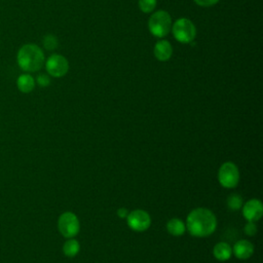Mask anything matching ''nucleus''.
Wrapping results in <instances>:
<instances>
[{
    "label": "nucleus",
    "mask_w": 263,
    "mask_h": 263,
    "mask_svg": "<svg viewBox=\"0 0 263 263\" xmlns=\"http://www.w3.org/2000/svg\"><path fill=\"white\" fill-rule=\"evenodd\" d=\"M185 226L192 236L206 237L216 230L217 219L209 209L197 208L188 214Z\"/></svg>",
    "instance_id": "f257e3e1"
},
{
    "label": "nucleus",
    "mask_w": 263,
    "mask_h": 263,
    "mask_svg": "<svg viewBox=\"0 0 263 263\" xmlns=\"http://www.w3.org/2000/svg\"><path fill=\"white\" fill-rule=\"evenodd\" d=\"M16 62L23 71L28 73L37 72L45 63L44 52L36 44H24L16 53Z\"/></svg>",
    "instance_id": "f03ea898"
},
{
    "label": "nucleus",
    "mask_w": 263,
    "mask_h": 263,
    "mask_svg": "<svg viewBox=\"0 0 263 263\" xmlns=\"http://www.w3.org/2000/svg\"><path fill=\"white\" fill-rule=\"evenodd\" d=\"M149 32L157 38L166 36L172 29V17L165 10H157L148 21Z\"/></svg>",
    "instance_id": "7ed1b4c3"
},
{
    "label": "nucleus",
    "mask_w": 263,
    "mask_h": 263,
    "mask_svg": "<svg viewBox=\"0 0 263 263\" xmlns=\"http://www.w3.org/2000/svg\"><path fill=\"white\" fill-rule=\"evenodd\" d=\"M172 32L177 41L180 43H190L194 40L196 36V28L194 24L185 17L177 20L172 25Z\"/></svg>",
    "instance_id": "20e7f679"
},
{
    "label": "nucleus",
    "mask_w": 263,
    "mask_h": 263,
    "mask_svg": "<svg viewBox=\"0 0 263 263\" xmlns=\"http://www.w3.org/2000/svg\"><path fill=\"white\" fill-rule=\"evenodd\" d=\"M218 180L224 188H235L239 182V172L237 166L230 161L224 162L219 168Z\"/></svg>",
    "instance_id": "39448f33"
},
{
    "label": "nucleus",
    "mask_w": 263,
    "mask_h": 263,
    "mask_svg": "<svg viewBox=\"0 0 263 263\" xmlns=\"http://www.w3.org/2000/svg\"><path fill=\"white\" fill-rule=\"evenodd\" d=\"M58 228L64 237L72 238L78 234L80 230V223L74 213L66 212L60 216L58 221Z\"/></svg>",
    "instance_id": "423d86ee"
},
{
    "label": "nucleus",
    "mask_w": 263,
    "mask_h": 263,
    "mask_svg": "<svg viewBox=\"0 0 263 263\" xmlns=\"http://www.w3.org/2000/svg\"><path fill=\"white\" fill-rule=\"evenodd\" d=\"M45 69L50 76L60 78L68 73L69 62L64 55L54 53L46 60Z\"/></svg>",
    "instance_id": "0eeeda50"
},
{
    "label": "nucleus",
    "mask_w": 263,
    "mask_h": 263,
    "mask_svg": "<svg viewBox=\"0 0 263 263\" xmlns=\"http://www.w3.org/2000/svg\"><path fill=\"white\" fill-rule=\"evenodd\" d=\"M126 222L132 230L142 232L150 227L151 218L147 212L143 210H135L128 213L126 217Z\"/></svg>",
    "instance_id": "6e6552de"
},
{
    "label": "nucleus",
    "mask_w": 263,
    "mask_h": 263,
    "mask_svg": "<svg viewBox=\"0 0 263 263\" xmlns=\"http://www.w3.org/2000/svg\"><path fill=\"white\" fill-rule=\"evenodd\" d=\"M263 215L262 202L257 198H252L242 204V216L247 221L257 222Z\"/></svg>",
    "instance_id": "1a4fd4ad"
},
{
    "label": "nucleus",
    "mask_w": 263,
    "mask_h": 263,
    "mask_svg": "<svg viewBox=\"0 0 263 263\" xmlns=\"http://www.w3.org/2000/svg\"><path fill=\"white\" fill-rule=\"evenodd\" d=\"M232 253L237 259L247 260L254 253V246L247 239H240L236 241L232 248Z\"/></svg>",
    "instance_id": "9d476101"
},
{
    "label": "nucleus",
    "mask_w": 263,
    "mask_h": 263,
    "mask_svg": "<svg viewBox=\"0 0 263 263\" xmlns=\"http://www.w3.org/2000/svg\"><path fill=\"white\" fill-rule=\"evenodd\" d=\"M153 53L156 60L160 62H166L173 54V46L167 40H159L154 45Z\"/></svg>",
    "instance_id": "9b49d317"
},
{
    "label": "nucleus",
    "mask_w": 263,
    "mask_h": 263,
    "mask_svg": "<svg viewBox=\"0 0 263 263\" xmlns=\"http://www.w3.org/2000/svg\"><path fill=\"white\" fill-rule=\"evenodd\" d=\"M213 255L218 261H227L232 255V248L227 242H218L213 249Z\"/></svg>",
    "instance_id": "f8f14e48"
},
{
    "label": "nucleus",
    "mask_w": 263,
    "mask_h": 263,
    "mask_svg": "<svg viewBox=\"0 0 263 263\" xmlns=\"http://www.w3.org/2000/svg\"><path fill=\"white\" fill-rule=\"evenodd\" d=\"M16 86H17L18 90L24 93L31 92L35 87V79L32 75H30L28 73L22 74L17 77Z\"/></svg>",
    "instance_id": "ddd939ff"
},
{
    "label": "nucleus",
    "mask_w": 263,
    "mask_h": 263,
    "mask_svg": "<svg viewBox=\"0 0 263 263\" xmlns=\"http://www.w3.org/2000/svg\"><path fill=\"white\" fill-rule=\"evenodd\" d=\"M166 230L170 234L174 236H181L186 231V226L184 222L178 218H173L166 223Z\"/></svg>",
    "instance_id": "4468645a"
},
{
    "label": "nucleus",
    "mask_w": 263,
    "mask_h": 263,
    "mask_svg": "<svg viewBox=\"0 0 263 263\" xmlns=\"http://www.w3.org/2000/svg\"><path fill=\"white\" fill-rule=\"evenodd\" d=\"M80 250V245L78 240L74 238H70L63 246V253L67 257H75Z\"/></svg>",
    "instance_id": "2eb2a0df"
},
{
    "label": "nucleus",
    "mask_w": 263,
    "mask_h": 263,
    "mask_svg": "<svg viewBox=\"0 0 263 263\" xmlns=\"http://www.w3.org/2000/svg\"><path fill=\"white\" fill-rule=\"evenodd\" d=\"M242 204H243V200L239 194L234 193L229 195L227 198V206L231 211L239 210L242 206Z\"/></svg>",
    "instance_id": "dca6fc26"
},
{
    "label": "nucleus",
    "mask_w": 263,
    "mask_h": 263,
    "mask_svg": "<svg viewBox=\"0 0 263 263\" xmlns=\"http://www.w3.org/2000/svg\"><path fill=\"white\" fill-rule=\"evenodd\" d=\"M156 4H157V0H139L138 1L139 8L144 13H149L153 11L154 8L156 7Z\"/></svg>",
    "instance_id": "f3484780"
},
{
    "label": "nucleus",
    "mask_w": 263,
    "mask_h": 263,
    "mask_svg": "<svg viewBox=\"0 0 263 263\" xmlns=\"http://www.w3.org/2000/svg\"><path fill=\"white\" fill-rule=\"evenodd\" d=\"M58 45H59V42H58V39L54 35L47 34L46 36H44V38H43L44 48H46L47 50H53L58 47Z\"/></svg>",
    "instance_id": "a211bd4d"
},
{
    "label": "nucleus",
    "mask_w": 263,
    "mask_h": 263,
    "mask_svg": "<svg viewBox=\"0 0 263 263\" xmlns=\"http://www.w3.org/2000/svg\"><path fill=\"white\" fill-rule=\"evenodd\" d=\"M243 232H245V234H247L249 236H254L257 233V226H256L255 222L248 221V223L243 227Z\"/></svg>",
    "instance_id": "6ab92c4d"
},
{
    "label": "nucleus",
    "mask_w": 263,
    "mask_h": 263,
    "mask_svg": "<svg viewBox=\"0 0 263 263\" xmlns=\"http://www.w3.org/2000/svg\"><path fill=\"white\" fill-rule=\"evenodd\" d=\"M37 83L42 86V87H46L50 84V78L47 74H39L37 76V79H36Z\"/></svg>",
    "instance_id": "aec40b11"
},
{
    "label": "nucleus",
    "mask_w": 263,
    "mask_h": 263,
    "mask_svg": "<svg viewBox=\"0 0 263 263\" xmlns=\"http://www.w3.org/2000/svg\"><path fill=\"white\" fill-rule=\"evenodd\" d=\"M198 6L201 7H210L217 4L220 0H193Z\"/></svg>",
    "instance_id": "412c9836"
},
{
    "label": "nucleus",
    "mask_w": 263,
    "mask_h": 263,
    "mask_svg": "<svg viewBox=\"0 0 263 263\" xmlns=\"http://www.w3.org/2000/svg\"><path fill=\"white\" fill-rule=\"evenodd\" d=\"M127 215H128V212H127V210L125 208H120V209L117 210V216L119 218H121V219L126 218Z\"/></svg>",
    "instance_id": "4be33fe9"
}]
</instances>
